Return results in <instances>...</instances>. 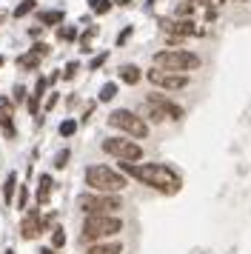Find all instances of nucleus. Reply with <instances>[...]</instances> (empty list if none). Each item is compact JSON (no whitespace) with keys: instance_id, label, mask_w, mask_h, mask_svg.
<instances>
[{"instance_id":"14","label":"nucleus","mask_w":251,"mask_h":254,"mask_svg":"<svg viewBox=\"0 0 251 254\" xmlns=\"http://www.w3.org/2000/svg\"><path fill=\"white\" fill-rule=\"evenodd\" d=\"M140 77H143V71L137 69L134 63H126V66H120V80H123V83L134 86V83H140Z\"/></svg>"},{"instance_id":"28","label":"nucleus","mask_w":251,"mask_h":254,"mask_svg":"<svg viewBox=\"0 0 251 254\" xmlns=\"http://www.w3.org/2000/svg\"><path fill=\"white\" fill-rule=\"evenodd\" d=\"M66 163H68V151L63 149V151L55 157V169H66Z\"/></svg>"},{"instance_id":"37","label":"nucleus","mask_w":251,"mask_h":254,"mask_svg":"<svg viewBox=\"0 0 251 254\" xmlns=\"http://www.w3.org/2000/svg\"><path fill=\"white\" fill-rule=\"evenodd\" d=\"M188 3H194V6H211L214 0H188Z\"/></svg>"},{"instance_id":"35","label":"nucleus","mask_w":251,"mask_h":254,"mask_svg":"<svg viewBox=\"0 0 251 254\" xmlns=\"http://www.w3.org/2000/svg\"><path fill=\"white\" fill-rule=\"evenodd\" d=\"M55 103H57V94L52 92V94H49V100H46V109H49V112H52V106H55Z\"/></svg>"},{"instance_id":"15","label":"nucleus","mask_w":251,"mask_h":254,"mask_svg":"<svg viewBox=\"0 0 251 254\" xmlns=\"http://www.w3.org/2000/svg\"><path fill=\"white\" fill-rule=\"evenodd\" d=\"M37 66H40V58H37V55H32V52L17 58V69H20V71H34Z\"/></svg>"},{"instance_id":"24","label":"nucleus","mask_w":251,"mask_h":254,"mask_svg":"<svg viewBox=\"0 0 251 254\" xmlns=\"http://www.w3.org/2000/svg\"><path fill=\"white\" fill-rule=\"evenodd\" d=\"M57 37H60V40H74V37H77V29H71V26H60V29H57Z\"/></svg>"},{"instance_id":"33","label":"nucleus","mask_w":251,"mask_h":254,"mask_svg":"<svg viewBox=\"0 0 251 254\" xmlns=\"http://www.w3.org/2000/svg\"><path fill=\"white\" fill-rule=\"evenodd\" d=\"M26 200H29V191H26V186H23V189H20V200H17V208H26V206H29Z\"/></svg>"},{"instance_id":"7","label":"nucleus","mask_w":251,"mask_h":254,"mask_svg":"<svg viewBox=\"0 0 251 254\" xmlns=\"http://www.w3.org/2000/svg\"><path fill=\"white\" fill-rule=\"evenodd\" d=\"M103 151L112 154V157H117L120 163H134V160L143 157V149L128 137H106L103 140Z\"/></svg>"},{"instance_id":"9","label":"nucleus","mask_w":251,"mask_h":254,"mask_svg":"<svg viewBox=\"0 0 251 254\" xmlns=\"http://www.w3.org/2000/svg\"><path fill=\"white\" fill-rule=\"evenodd\" d=\"M49 226H52V217H40L37 208H29V214L20 223V237L23 240H37L43 231H49Z\"/></svg>"},{"instance_id":"39","label":"nucleus","mask_w":251,"mask_h":254,"mask_svg":"<svg viewBox=\"0 0 251 254\" xmlns=\"http://www.w3.org/2000/svg\"><path fill=\"white\" fill-rule=\"evenodd\" d=\"M117 3H120V6H128V3H131V0H117Z\"/></svg>"},{"instance_id":"13","label":"nucleus","mask_w":251,"mask_h":254,"mask_svg":"<svg viewBox=\"0 0 251 254\" xmlns=\"http://www.w3.org/2000/svg\"><path fill=\"white\" fill-rule=\"evenodd\" d=\"M52 189H55V180H52V174H40V180H37V206H46V203H49V197H52Z\"/></svg>"},{"instance_id":"3","label":"nucleus","mask_w":251,"mask_h":254,"mask_svg":"<svg viewBox=\"0 0 251 254\" xmlns=\"http://www.w3.org/2000/svg\"><path fill=\"white\" fill-rule=\"evenodd\" d=\"M86 186L97 194H117L126 189V177L109 166H89L86 169Z\"/></svg>"},{"instance_id":"32","label":"nucleus","mask_w":251,"mask_h":254,"mask_svg":"<svg viewBox=\"0 0 251 254\" xmlns=\"http://www.w3.org/2000/svg\"><path fill=\"white\" fill-rule=\"evenodd\" d=\"M26 100V89L23 86H14V103H23Z\"/></svg>"},{"instance_id":"11","label":"nucleus","mask_w":251,"mask_h":254,"mask_svg":"<svg viewBox=\"0 0 251 254\" xmlns=\"http://www.w3.org/2000/svg\"><path fill=\"white\" fill-rule=\"evenodd\" d=\"M146 103H148V106H154V109H160V112L169 117V120H180V117H183V109H180V106L171 103L169 97H163V94H148Z\"/></svg>"},{"instance_id":"2","label":"nucleus","mask_w":251,"mask_h":254,"mask_svg":"<svg viewBox=\"0 0 251 254\" xmlns=\"http://www.w3.org/2000/svg\"><path fill=\"white\" fill-rule=\"evenodd\" d=\"M120 231H123V220L117 217V214H89V217L83 220L80 237L86 243H100L106 237L120 234Z\"/></svg>"},{"instance_id":"4","label":"nucleus","mask_w":251,"mask_h":254,"mask_svg":"<svg viewBox=\"0 0 251 254\" xmlns=\"http://www.w3.org/2000/svg\"><path fill=\"white\" fill-rule=\"evenodd\" d=\"M200 66V58L194 52H186V49H166V52H157L154 55V69H166V71H177V74H186Z\"/></svg>"},{"instance_id":"31","label":"nucleus","mask_w":251,"mask_h":254,"mask_svg":"<svg viewBox=\"0 0 251 254\" xmlns=\"http://www.w3.org/2000/svg\"><path fill=\"white\" fill-rule=\"evenodd\" d=\"M37 106H40V97L29 94V115H37Z\"/></svg>"},{"instance_id":"20","label":"nucleus","mask_w":251,"mask_h":254,"mask_svg":"<svg viewBox=\"0 0 251 254\" xmlns=\"http://www.w3.org/2000/svg\"><path fill=\"white\" fill-rule=\"evenodd\" d=\"M57 131H60V137H71V134L77 131V123H74V120H63Z\"/></svg>"},{"instance_id":"1","label":"nucleus","mask_w":251,"mask_h":254,"mask_svg":"<svg viewBox=\"0 0 251 254\" xmlns=\"http://www.w3.org/2000/svg\"><path fill=\"white\" fill-rule=\"evenodd\" d=\"M123 172L131 174L134 180L140 183L151 186V189H157L163 194H177L180 191V174L169 169V166H163V163H143V166H137V163H123Z\"/></svg>"},{"instance_id":"29","label":"nucleus","mask_w":251,"mask_h":254,"mask_svg":"<svg viewBox=\"0 0 251 254\" xmlns=\"http://www.w3.org/2000/svg\"><path fill=\"white\" fill-rule=\"evenodd\" d=\"M32 55H37V58L43 60L46 55H49V46H46V43H34V46H32Z\"/></svg>"},{"instance_id":"21","label":"nucleus","mask_w":251,"mask_h":254,"mask_svg":"<svg viewBox=\"0 0 251 254\" xmlns=\"http://www.w3.org/2000/svg\"><path fill=\"white\" fill-rule=\"evenodd\" d=\"M89 6H91V12H97V14H106L109 9H112L109 0H89Z\"/></svg>"},{"instance_id":"6","label":"nucleus","mask_w":251,"mask_h":254,"mask_svg":"<svg viewBox=\"0 0 251 254\" xmlns=\"http://www.w3.org/2000/svg\"><path fill=\"white\" fill-rule=\"evenodd\" d=\"M80 211H86V217L89 214H114V211H120L123 208V200L117 194H83L77 200Z\"/></svg>"},{"instance_id":"12","label":"nucleus","mask_w":251,"mask_h":254,"mask_svg":"<svg viewBox=\"0 0 251 254\" xmlns=\"http://www.w3.org/2000/svg\"><path fill=\"white\" fill-rule=\"evenodd\" d=\"M86 254H123V243L117 240H100V243H91L89 249H86Z\"/></svg>"},{"instance_id":"34","label":"nucleus","mask_w":251,"mask_h":254,"mask_svg":"<svg viewBox=\"0 0 251 254\" xmlns=\"http://www.w3.org/2000/svg\"><path fill=\"white\" fill-rule=\"evenodd\" d=\"M106 58H109V55H97V58L91 60V69L97 71V69H100V66H103V63H106Z\"/></svg>"},{"instance_id":"25","label":"nucleus","mask_w":251,"mask_h":254,"mask_svg":"<svg viewBox=\"0 0 251 254\" xmlns=\"http://www.w3.org/2000/svg\"><path fill=\"white\" fill-rule=\"evenodd\" d=\"M146 112H148V120H154V123H163V120H169V117L163 115L160 109H154V106H148V103H146Z\"/></svg>"},{"instance_id":"10","label":"nucleus","mask_w":251,"mask_h":254,"mask_svg":"<svg viewBox=\"0 0 251 254\" xmlns=\"http://www.w3.org/2000/svg\"><path fill=\"white\" fill-rule=\"evenodd\" d=\"M160 26H163V32H166L171 43H180L183 37H191V35H203V29H197L191 20H180V17L177 20H160Z\"/></svg>"},{"instance_id":"40","label":"nucleus","mask_w":251,"mask_h":254,"mask_svg":"<svg viewBox=\"0 0 251 254\" xmlns=\"http://www.w3.org/2000/svg\"><path fill=\"white\" fill-rule=\"evenodd\" d=\"M3 63H6V58H3V55H0V66H3Z\"/></svg>"},{"instance_id":"41","label":"nucleus","mask_w":251,"mask_h":254,"mask_svg":"<svg viewBox=\"0 0 251 254\" xmlns=\"http://www.w3.org/2000/svg\"><path fill=\"white\" fill-rule=\"evenodd\" d=\"M6 254H14V252H11V249H9V252H6Z\"/></svg>"},{"instance_id":"5","label":"nucleus","mask_w":251,"mask_h":254,"mask_svg":"<svg viewBox=\"0 0 251 254\" xmlns=\"http://www.w3.org/2000/svg\"><path fill=\"white\" fill-rule=\"evenodd\" d=\"M109 126L120 128L128 137H137V140H143L148 134V123L140 115H134L131 109H117V112H112L109 115Z\"/></svg>"},{"instance_id":"36","label":"nucleus","mask_w":251,"mask_h":254,"mask_svg":"<svg viewBox=\"0 0 251 254\" xmlns=\"http://www.w3.org/2000/svg\"><path fill=\"white\" fill-rule=\"evenodd\" d=\"M128 35H131V26H128V29H123V35L117 37V43H126V40H128Z\"/></svg>"},{"instance_id":"23","label":"nucleus","mask_w":251,"mask_h":254,"mask_svg":"<svg viewBox=\"0 0 251 254\" xmlns=\"http://www.w3.org/2000/svg\"><path fill=\"white\" fill-rule=\"evenodd\" d=\"M94 35H97V26H91L89 32L80 37V43H83V52H91V40H94Z\"/></svg>"},{"instance_id":"22","label":"nucleus","mask_w":251,"mask_h":254,"mask_svg":"<svg viewBox=\"0 0 251 254\" xmlns=\"http://www.w3.org/2000/svg\"><path fill=\"white\" fill-rule=\"evenodd\" d=\"M29 12H34V0H23L20 6L14 9V17H26Z\"/></svg>"},{"instance_id":"18","label":"nucleus","mask_w":251,"mask_h":254,"mask_svg":"<svg viewBox=\"0 0 251 254\" xmlns=\"http://www.w3.org/2000/svg\"><path fill=\"white\" fill-rule=\"evenodd\" d=\"M114 97H117V83H106V86L100 89V100L109 103V100H114Z\"/></svg>"},{"instance_id":"38","label":"nucleus","mask_w":251,"mask_h":254,"mask_svg":"<svg viewBox=\"0 0 251 254\" xmlns=\"http://www.w3.org/2000/svg\"><path fill=\"white\" fill-rule=\"evenodd\" d=\"M40 254H55V252H52V249H40Z\"/></svg>"},{"instance_id":"16","label":"nucleus","mask_w":251,"mask_h":254,"mask_svg":"<svg viewBox=\"0 0 251 254\" xmlns=\"http://www.w3.org/2000/svg\"><path fill=\"white\" fill-rule=\"evenodd\" d=\"M14 189H17V174L11 172L6 177V186H3V200H6V206L11 203V197H14Z\"/></svg>"},{"instance_id":"27","label":"nucleus","mask_w":251,"mask_h":254,"mask_svg":"<svg viewBox=\"0 0 251 254\" xmlns=\"http://www.w3.org/2000/svg\"><path fill=\"white\" fill-rule=\"evenodd\" d=\"M0 115H11V117H14V106H11V100L0 97Z\"/></svg>"},{"instance_id":"17","label":"nucleus","mask_w":251,"mask_h":254,"mask_svg":"<svg viewBox=\"0 0 251 254\" xmlns=\"http://www.w3.org/2000/svg\"><path fill=\"white\" fill-rule=\"evenodd\" d=\"M40 23L49 26V29L52 26H60L63 23V12H40Z\"/></svg>"},{"instance_id":"26","label":"nucleus","mask_w":251,"mask_h":254,"mask_svg":"<svg viewBox=\"0 0 251 254\" xmlns=\"http://www.w3.org/2000/svg\"><path fill=\"white\" fill-rule=\"evenodd\" d=\"M63 243H66L63 229H55V234H52V246H55V249H63Z\"/></svg>"},{"instance_id":"30","label":"nucleus","mask_w":251,"mask_h":254,"mask_svg":"<svg viewBox=\"0 0 251 254\" xmlns=\"http://www.w3.org/2000/svg\"><path fill=\"white\" fill-rule=\"evenodd\" d=\"M77 69H80V63H68L66 71H63V77H66V80H71V77L77 74Z\"/></svg>"},{"instance_id":"8","label":"nucleus","mask_w":251,"mask_h":254,"mask_svg":"<svg viewBox=\"0 0 251 254\" xmlns=\"http://www.w3.org/2000/svg\"><path fill=\"white\" fill-rule=\"evenodd\" d=\"M146 77H148V83H151V86H157V89H169V92H177V89H186V86H188V74L154 69V66L146 71Z\"/></svg>"},{"instance_id":"19","label":"nucleus","mask_w":251,"mask_h":254,"mask_svg":"<svg viewBox=\"0 0 251 254\" xmlns=\"http://www.w3.org/2000/svg\"><path fill=\"white\" fill-rule=\"evenodd\" d=\"M194 9H197V6L186 0V3H180V6H177V17H180V20H188V17L194 14Z\"/></svg>"},{"instance_id":"42","label":"nucleus","mask_w":251,"mask_h":254,"mask_svg":"<svg viewBox=\"0 0 251 254\" xmlns=\"http://www.w3.org/2000/svg\"><path fill=\"white\" fill-rule=\"evenodd\" d=\"M0 20H3V12H0Z\"/></svg>"}]
</instances>
